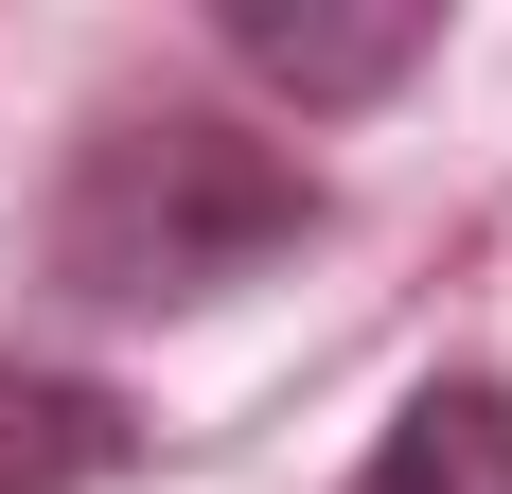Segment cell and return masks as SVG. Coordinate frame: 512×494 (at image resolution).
Masks as SVG:
<instances>
[{
  "instance_id": "6da1fadb",
  "label": "cell",
  "mask_w": 512,
  "mask_h": 494,
  "mask_svg": "<svg viewBox=\"0 0 512 494\" xmlns=\"http://www.w3.org/2000/svg\"><path fill=\"white\" fill-rule=\"evenodd\" d=\"M283 247H318V177L248 142L230 106H106L53 195V283L89 318H195V300L265 283Z\"/></svg>"
},
{
  "instance_id": "7a4b0ae2",
  "label": "cell",
  "mask_w": 512,
  "mask_h": 494,
  "mask_svg": "<svg viewBox=\"0 0 512 494\" xmlns=\"http://www.w3.org/2000/svg\"><path fill=\"white\" fill-rule=\"evenodd\" d=\"M212 36L283 106H371V89H407L442 53V0H212Z\"/></svg>"
},
{
  "instance_id": "3957f363",
  "label": "cell",
  "mask_w": 512,
  "mask_h": 494,
  "mask_svg": "<svg viewBox=\"0 0 512 494\" xmlns=\"http://www.w3.org/2000/svg\"><path fill=\"white\" fill-rule=\"evenodd\" d=\"M354 494H512V389H495V371L407 389V406H389V442L354 459Z\"/></svg>"
},
{
  "instance_id": "277c9868",
  "label": "cell",
  "mask_w": 512,
  "mask_h": 494,
  "mask_svg": "<svg viewBox=\"0 0 512 494\" xmlns=\"http://www.w3.org/2000/svg\"><path fill=\"white\" fill-rule=\"evenodd\" d=\"M106 459H124V406H106V389H0V494L106 477Z\"/></svg>"
}]
</instances>
